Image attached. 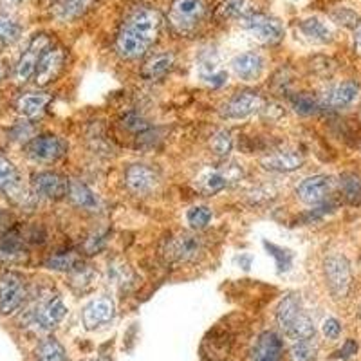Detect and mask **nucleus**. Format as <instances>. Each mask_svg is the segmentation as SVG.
<instances>
[{
	"label": "nucleus",
	"mask_w": 361,
	"mask_h": 361,
	"mask_svg": "<svg viewBox=\"0 0 361 361\" xmlns=\"http://www.w3.org/2000/svg\"><path fill=\"white\" fill-rule=\"evenodd\" d=\"M206 251L204 237L197 231H180L164 244V259L172 264L197 262Z\"/></svg>",
	"instance_id": "nucleus-1"
},
{
	"label": "nucleus",
	"mask_w": 361,
	"mask_h": 361,
	"mask_svg": "<svg viewBox=\"0 0 361 361\" xmlns=\"http://www.w3.org/2000/svg\"><path fill=\"white\" fill-rule=\"evenodd\" d=\"M324 275L331 295L336 300H343L349 296L353 288V269L349 259L341 253L329 255L324 260Z\"/></svg>",
	"instance_id": "nucleus-2"
},
{
	"label": "nucleus",
	"mask_w": 361,
	"mask_h": 361,
	"mask_svg": "<svg viewBox=\"0 0 361 361\" xmlns=\"http://www.w3.org/2000/svg\"><path fill=\"white\" fill-rule=\"evenodd\" d=\"M161 24H163V18H161L157 9L141 6V8L132 9L121 29L130 33L132 37L140 38L147 45H152L157 40Z\"/></svg>",
	"instance_id": "nucleus-3"
},
{
	"label": "nucleus",
	"mask_w": 361,
	"mask_h": 361,
	"mask_svg": "<svg viewBox=\"0 0 361 361\" xmlns=\"http://www.w3.org/2000/svg\"><path fill=\"white\" fill-rule=\"evenodd\" d=\"M244 31L250 35L253 40L262 45H276L283 40L286 29L279 18L266 15V13L253 11L246 18L240 20Z\"/></svg>",
	"instance_id": "nucleus-4"
},
{
	"label": "nucleus",
	"mask_w": 361,
	"mask_h": 361,
	"mask_svg": "<svg viewBox=\"0 0 361 361\" xmlns=\"http://www.w3.org/2000/svg\"><path fill=\"white\" fill-rule=\"evenodd\" d=\"M206 17V4L202 0H173L170 9V22L180 35H192Z\"/></svg>",
	"instance_id": "nucleus-5"
},
{
	"label": "nucleus",
	"mask_w": 361,
	"mask_h": 361,
	"mask_svg": "<svg viewBox=\"0 0 361 361\" xmlns=\"http://www.w3.org/2000/svg\"><path fill=\"white\" fill-rule=\"evenodd\" d=\"M27 296L25 279L18 271H4L0 273V314H13L20 309Z\"/></svg>",
	"instance_id": "nucleus-6"
},
{
	"label": "nucleus",
	"mask_w": 361,
	"mask_h": 361,
	"mask_svg": "<svg viewBox=\"0 0 361 361\" xmlns=\"http://www.w3.org/2000/svg\"><path fill=\"white\" fill-rule=\"evenodd\" d=\"M67 152V143L54 134H40L35 135L25 145V156L35 163L49 164L62 159Z\"/></svg>",
	"instance_id": "nucleus-7"
},
{
	"label": "nucleus",
	"mask_w": 361,
	"mask_h": 361,
	"mask_svg": "<svg viewBox=\"0 0 361 361\" xmlns=\"http://www.w3.org/2000/svg\"><path fill=\"white\" fill-rule=\"evenodd\" d=\"M51 47V40L47 35H35L29 42L27 49L22 53V56L18 58L17 66L13 69V80L17 83H25L33 78L35 73H37L38 62H40L42 54Z\"/></svg>",
	"instance_id": "nucleus-8"
},
{
	"label": "nucleus",
	"mask_w": 361,
	"mask_h": 361,
	"mask_svg": "<svg viewBox=\"0 0 361 361\" xmlns=\"http://www.w3.org/2000/svg\"><path fill=\"white\" fill-rule=\"evenodd\" d=\"M336 190V180L331 176H312L304 179L296 188V195L309 206L324 204Z\"/></svg>",
	"instance_id": "nucleus-9"
},
{
	"label": "nucleus",
	"mask_w": 361,
	"mask_h": 361,
	"mask_svg": "<svg viewBox=\"0 0 361 361\" xmlns=\"http://www.w3.org/2000/svg\"><path fill=\"white\" fill-rule=\"evenodd\" d=\"M31 190L40 199L60 201L69 192V180L56 172H37L31 176Z\"/></svg>",
	"instance_id": "nucleus-10"
},
{
	"label": "nucleus",
	"mask_w": 361,
	"mask_h": 361,
	"mask_svg": "<svg viewBox=\"0 0 361 361\" xmlns=\"http://www.w3.org/2000/svg\"><path fill=\"white\" fill-rule=\"evenodd\" d=\"M262 105V96L251 92V90H244V92H237L222 103L221 116L226 119H244L255 112H259Z\"/></svg>",
	"instance_id": "nucleus-11"
},
{
	"label": "nucleus",
	"mask_w": 361,
	"mask_h": 361,
	"mask_svg": "<svg viewBox=\"0 0 361 361\" xmlns=\"http://www.w3.org/2000/svg\"><path fill=\"white\" fill-rule=\"evenodd\" d=\"M66 312L67 307L63 304L62 296L51 295L45 300H42L40 304L35 307L33 314H31V320H33V324L40 331H51V329H54L63 320Z\"/></svg>",
	"instance_id": "nucleus-12"
},
{
	"label": "nucleus",
	"mask_w": 361,
	"mask_h": 361,
	"mask_svg": "<svg viewBox=\"0 0 361 361\" xmlns=\"http://www.w3.org/2000/svg\"><path fill=\"white\" fill-rule=\"evenodd\" d=\"M125 185L134 195H148L159 185V176L147 164H132L125 172Z\"/></svg>",
	"instance_id": "nucleus-13"
},
{
	"label": "nucleus",
	"mask_w": 361,
	"mask_h": 361,
	"mask_svg": "<svg viewBox=\"0 0 361 361\" xmlns=\"http://www.w3.org/2000/svg\"><path fill=\"white\" fill-rule=\"evenodd\" d=\"M240 177H243V170L238 169L237 164H230V166H226L222 170H206L199 176L197 188L206 195H214V193H219L230 183L238 180Z\"/></svg>",
	"instance_id": "nucleus-14"
},
{
	"label": "nucleus",
	"mask_w": 361,
	"mask_h": 361,
	"mask_svg": "<svg viewBox=\"0 0 361 361\" xmlns=\"http://www.w3.org/2000/svg\"><path fill=\"white\" fill-rule=\"evenodd\" d=\"M63 62H66V53L62 47H49L42 54L40 62H38L37 73H35V82L37 85L45 87L47 83L54 82L58 78V74L62 71Z\"/></svg>",
	"instance_id": "nucleus-15"
},
{
	"label": "nucleus",
	"mask_w": 361,
	"mask_h": 361,
	"mask_svg": "<svg viewBox=\"0 0 361 361\" xmlns=\"http://www.w3.org/2000/svg\"><path fill=\"white\" fill-rule=\"evenodd\" d=\"M116 314V305L114 300L109 298V296H99V298H94L92 302L85 305L82 314L83 325H85L89 331L92 329H98L102 325L109 324V322L114 318Z\"/></svg>",
	"instance_id": "nucleus-16"
},
{
	"label": "nucleus",
	"mask_w": 361,
	"mask_h": 361,
	"mask_svg": "<svg viewBox=\"0 0 361 361\" xmlns=\"http://www.w3.org/2000/svg\"><path fill=\"white\" fill-rule=\"evenodd\" d=\"M264 67H266L264 58L259 53H255V51L240 53L231 60V69H233L235 76L243 80V82L259 80L264 73Z\"/></svg>",
	"instance_id": "nucleus-17"
},
{
	"label": "nucleus",
	"mask_w": 361,
	"mask_h": 361,
	"mask_svg": "<svg viewBox=\"0 0 361 361\" xmlns=\"http://www.w3.org/2000/svg\"><path fill=\"white\" fill-rule=\"evenodd\" d=\"M360 94V85L354 80H345V82L338 83L333 89L327 90V94L322 99V107L329 109H343L349 107L350 103Z\"/></svg>",
	"instance_id": "nucleus-18"
},
{
	"label": "nucleus",
	"mask_w": 361,
	"mask_h": 361,
	"mask_svg": "<svg viewBox=\"0 0 361 361\" xmlns=\"http://www.w3.org/2000/svg\"><path fill=\"white\" fill-rule=\"evenodd\" d=\"M283 343L273 331H266L259 336L253 347V361H282Z\"/></svg>",
	"instance_id": "nucleus-19"
},
{
	"label": "nucleus",
	"mask_w": 361,
	"mask_h": 361,
	"mask_svg": "<svg viewBox=\"0 0 361 361\" xmlns=\"http://www.w3.org/2000/svg\"><path fill=\"white\" fill-rule=\"evenodd\" d=\"M197 69L202 82L208 83V85L212 87L224 85L226 80H228V74L222 69L221 63H219V58L215 56L214 53H208L204 54V56L199 58Z\"/></svg>",
	"instance_id": "nucleus-20"
},
{
	"label": "nucleus",
	"mask_w": 361,
	"mask_h": 361,
	"mask_svg": "<svg viewBox=\"0 0 361 361\" xmlns=\"http://www.w3.org/2000/svg\"><path fill=\"white\" fill-rule=\"evenodd\" d=\"M150 49V45H147L145 42H141L140 38L132 37L127 31H119L118 37H116V51L123 60H140L147 54V51Z\"/></svg>",
	"instance_id": "nucleus-21"
},
{
	"label": "nucleus",
	"mask_w": 361,
	"mask_h": 361,
	"mask_svg": "<svg viewBox=\"0 0 361 361\" xmlns=\"http://www.w3.org/2000/svg\"><path fill=\"white\" fill-rule=\"evenodd\" d=\"M304 164V156L298 152H276L262 159V166L269 172H295Z\"/></svg>",
	"instance_id": "nucleus-22"
},
{
	"label": "nucleus",
	"mask_w": 361,
	"mask_h": 361,
	"mask_svg": "<svg viewBox=\"0 0 361 361\" xmlns=\"http://www.w3.org/2000/svg\"><path fill=\"white\" fill-rule=\"evenodd\" d=\"M49 102V94H44V92H25V94L18 96L15 107H17V112L22 118L33 119L45 111Z\"/></svg>",
	"instance_id": "nucleus-23"
},
{
	"label": "nucleus",
	"mask_w": 361,
	"mask_h": 361,
	"mask_svg": "<svg viewBox=\"0 0 361 361\" xmlns=\"http://www.w3.org/2000/svg\"><path fill=\"white\" fill-rule=\"evenodd\" d=\"M302 312H304L302 311V302L296 295H288L280 302L279 307H276V322H279L283 333H288Z\"/></svg>",
	"instance_id": "nucleus-24"
},
{
	"label": "nucleus",
	"mask_w": 361,
	"mask_h": 361,
	"mask_svg": "<svg viewBox=\"0 0 361 361\" xmlns=\"http://www.w3.org/2000/svg\"><path fill=\"white\" fill-rule=\"evenodd\" d=\"M67 195H69L74 206L87 209V212H94L99 206V201L94 195V192L87 185L80 183V180H69V192H67Z\"/></svg>",
	"instance_id": "nucleus-25"
},
{
	"label": "nucleus",
	"mask_w": 361,
	"mask_h": 361,
	"mask_svg": "<svg viewBox=\"0 0 361 361\" xmlns=\"http://www.w3.org/2000/svg\"><path fill=\"white\" fill-rule=\"evenodd\" d=\"M107 280L119 291H127L134 283V273L123 260H112L107 266Z\"/></svg>",
	"instance_id": "nucleus-26"
},
{
	"label": "nucleus",
	"mask_w": 361,
	"mask_h": 361,
	"mask_svg": "<svg viewBox=\"0 0 361 361\" xmlns=\"http://www.w3.org/2000/svg\"><path fill=\"white\" fill-rule=\"evenodd\" d=\"M83 266V260L78 253L74 251H62V253L51 255L49 259L45 260V267L53 271H60V273H74L76 269Z\"/></svg>",
	"instance_id": "nucleus-27"
},
{
	"label": "nucleus",
	"mask_w": 361,
	"mask_h": 361,
	"mask_svg": "<svg viewBox=\"0 0 361 361\" xmlns=\"http://www.w3.org/2000/svg\"><path fill=\"white\" fill-rule=\"evenodd\" d=\"M94 4V0H62L56 6V18L60 22H71L76 18L83 17L90 8Z\"/></svg>",
	"instance_id": "nucleus-28"
},
{
	"label": "nucleus",
	"mask_w": 361,
	"mask_h": 361,
	"mask_svg": "<svg viewBox=\"0 0 361 361\" xmlns=\"http://www.w3.org/2000/svg\"><path fill=\"white\" fill-rule=\"evenodd\" d=\"M300 29L302 33L312 42H318V44H331L334 40V33L331 31L325 22H322L320 18H307V20L300 22Z\"/></svg>",
	"instance_id": "nucleus-29"
},
{
	"label": "nucleus",
	"mask_w": 361,
	"mask_h": 361,
	"mask_svg": "<svg viewBox=\"0 0 361 361\" xmlns=\"http://www.w3.org/2000/svg\"><path fill=\"white\" fill-rule=\"evenodd\" d=\"M173 66V56L170 53L156 54L145 63L143 67V76L147 80H159L163 78L164 74L169 73Z\"/></svg>",
	"instance_id": "nucleus-30"
},
{
	"label": "nucleus",
	"mask_w": 361,
	"mask_h": 361,
	"mask_svg": "<svg viewBox=\"0 0 361 361\" xmlns=\"http://www.w3.org/2000/svg\"><path fill=\"white\" fill-rule=\"evenodd\" d=\"M217 13L222 18L243 20L253 13V0H224Z\"/></svg>",
	"instance_id": "nucleus-31"
},
{
	"label": "nucleus",
	"mask_w": 361,
	"mask_h": 361,
	"mask_svg": "<svg viewBox=\"0 0 361 361\" xmlns=\"http://www.w3.org/2000/svg\"><path fill=\"white\" fill-rule=\"evenodd\" d=\"M341 193H343L345 201L350 204H361V176L357 173H343L338 180Z\"/></svg>",
	"instance_id": "nucleus-32"
},
{
	"label": "nucleus",
	"mask_w": 361,
	"mask_h": 361,
	"mask_svg": "<svg viewBox=\"0 0 361 361\" xmlns=\"http://www.w3.org/2000/svg\"><path fill=\"white\" fill-rule=\"evenodd\" d=\"M37 361H69L62 343L54 338H45L37 349Z\"/></svg>",
	"instance_id": "nucleus-33"
},
{
	"label": "nucleus",
	"mask_w": 361,
	"mask_h": 361,
	"mask_svg": "<svg viewBox=\"0 0 361 361\" xmlns=\"http://www.w3.org/2000/svg\"><path fill=\"white\" fill-rule=\"evenodd\" d=\"M18 183H20V176L17 172V166L13 164V161L0 154V193L6 195Z\"/></svg>",
	"instance_id": "nucleus-34"
},
{
	"label": "nucleus",
	"mask_w": 361,
	"mask_h": 361,
	"mask_svg": "<svg viewBox=\"0 0 361 361\" xmlns=\"http://www.w3.org/2000/svg\"><path fill=\"white\" fill-rule=\"evenodd\" d=\"M22 37V25L8 13L0 11V44H15Z\"/></svg>",
	"instance_id": "nucleus-35"
},
{
	"label": "nucleus",
	"mask_w": 361,
	"mask_h": 361,
	"mask_svg": "<svg viewBox=\"0 0 361 361\" xmlns=\"http://www.w3.org/2000/svg\"><path fill=\"white\" fill-rule=\"evenodd\" d=\"M291 105L298 114L311 116L322 109V102L309 92H298L291 98Z\"/></svg>",
	"instance_id": "nucleus-36"
},
{
	"label": "nucleus",
	"mask_w": 361,
	"mask_h": 361,
	"mask_svg": "<svg viewBox=\"0 0 361 361\" xmlns=\"http://www.w3.org/2000/svg\"><path fill=\"white\" fill-rule=\"evenodd\" d=\"M316 353H318V347L311 340H298L293 343L289 357L291 361H314Z\"/></svg>",
	"instance_id": "nucleus-37"
},
{
	"label": "nucleus",
	"mask_w": 361,
	"mask_h": 361,
	"mask_svg": "<svg viewBox=\"0 0 361 361\" xmlns=\"http://www.w3.org/2000/svg\"><path fill=\"white\" fill-rule=\"evenodd\" d=\"M186 219H188V224L192 226L193 230L201 231L212 222L214 214H212V209L208 206H193L192 209H188Z\"/></svg>",
	"instance_id": "nucleus-38"
},
{
	"label": "nucleus",
	"mask_w": 361,
	"mask_h": 361,
	"mask_svg": "<svg viewBox=\"0 0 361 361\" xmlns=\"http://www.w3.org/2000/svg\"><path fill=\"white\" fill-rule=\"evenodd\" d=\"M209 147L214 150L215 156L219 157H226L228 154L231 152V148H233V137H231L230 130H217L209 141Z\"/></svg>",
	"instance_id": "nucleus-39"
},
{
	"label": "nucleus",
	"mask_w": 361,
	"mask_h": 361,
	"mask_svg": "<svg viewBox=\"0 0 361 361\" xmlns=\"http://www.w3.org/2000/svg\"><path fill=\"white\" fill-rule=\"evenodd\" d=\"M264 246L267 247L269 255L276 260V267L279 271H288L293 264V253L289 250H283V247L275 246V244H267L264 243Z\"/></svg>",
	"instance_id": "nucleus-40"
},
{
	"label": "nucleus",
	"mask_w": 361,
	"mask_h": 361,
	"mask_svg": "<svg viewBox=\"0 0 361 361\" xmlns=\"http://www.w3.org/2000/svg\"><path fill=\"white\" fill-rule=\"evenodd\" d=\"M331 17L336 24L343 25V27H356L360 24V18H357L356 13L349 8H338L331 13Z\"/></svg>",
	"instance_id": "nucleus-41"
},
{
	"label": "nucleus",
	"mask_w": 361,
	"mask_h": 361,
	"mask_svg": "<svg viewBox=\"0 0 361 361\" xmlns=\"http://www.w3.org/2000/svg\"><path fill=\"white\" fill-rule=\"evenodd\" d=\"M322 331H324V334L327 340H338L341 334V324L336 320V318H327V320L324 322V327H322Z\"/></svg>",
	"instance_id": "nucleus-42"
},
{
	"label": "nucleus",
	"mask_w": 361,
	"mask_h": 361,
	"mask_svg": "<svg viewBox=\"0 0 361 361\" xmlns=\"http://www.w3.org/2000/svg\"><path fill=\"white\" fill-rule=\"evenodd\" d=\"M103 244H105V233H96L90 238H87V243L83 247H85L87 255H94L102 250Z\"/></svg>",
	"instance_id": "nucleus-43"
},
{
	"label": "nucleus",
	"mask_w": 361,
	"mask_h": 361,
	"mask_svg": "<svg viewBox=\"0 0 361 361\" xmlns=\"http://www.w3.org/2000/svg\"><path fill=\"white\" fill-rule=\"evenodd\" d=\"M13 228V217L9 212H6L4 208H0V235L9 233Z\"/></svg>",
	"instance_id": "nucleus-44"
},
{
	"label": "nucleus",
	"mask_w": 361,
	"mask_h": 361,
	"mask_svg": "<svg viewBox=\"0 0 361 361\" xmlns=\"http://www.w3.org/2000/svg\"><path fill=\"white\" fill-rule=\"evenodd\" d=\"M356 350H357V343H356V341H354V340H347L338 354H340L341 357H350V356H353V354H356Z\"/></svg>",
	"instance_id": "nucleus-45"
},
{
	"label": "nucleus",
	"mask_w": 361,
	"mask_h": 361,
	"mask_svg": "<svg viewBox=\"0 0 361 361\" xmlns=\"http://www.w3.org/2000/svg\"><path fill=\"white\" fill-rule=\"evenodd\" d=\"M354 49L357 54H361V22L356 25V33H354Z\"/></svg>",
	"instance_id": "nucleus-46"
},
{
	"label": "nucleus",
	"mask_w": 361,
	"mask_h": 361,
	"mask_svg": "<svg viewBox=\"0 0 361 361\" xmlns=\"http://www.w3.org/2000/svg\"><path fill=\"white\" fill-rule=\"evenodd\" d=\"M238 262L243 264L244 269H250V266H251V255H240V259H238Z\"/></svg>",
	"instance_id": "nucleus-47"
},
{
	"label": "nucleus",
	"mask_w": 361,
	"mask_h": 361,
	"mask_svg": "<svg viewBox=\"0 0 361 361\" xmlns=\"http://www.w3.org/2000/svg\"><path fill=\"white\" fill-rule=\"evenodd\" d=\"M20 2H24V0H0V4L4 6V8H15V6H18Z\"/></svg>",
	"instance_id": "nucleus-48"
},
{
	"label": "nucleus",
	"mask_w": 361,
	"mask_h": 361,
	"mask_svg": "<svg viewBox=\"0 0 361 361\" xmlns=\"http://www.w3.org/2000/svg\"><path fill=\"white\" fill-rule=\"evenodd\" d=\"M6 74H8V69H6V63L0 60V82L6 78Z\"/></svg>",
	"instance_id": "nucleus-49"
},
{
	"label": "nucleus",
	"mask_w": 361,
	"mask_h": 361,
	"mask_svg": "<svg viewBox=\"0 0 361 361\" xmlns=\"http://www.w3.org/2000/svg\"><path fill=\"white\" fill-rule=\"evenodd\" d=\"M94 361H111V360H109V357H105V356H99V357H96Z\"/></svg>",
	"instance_id": "nucleus-50"
},
{
	"label": "nucleus",
	"mask_w": 361,
	"mask_h": 361,
	"mask_svg": "<svg viewBox=\"0 0 361 361\" xmlns=\"http://www.w3.org/2000/svg\"><path fill=\"white\" fill-rule=\"evenodd\" d=\"M360 318H361V305H360Z\"/></svg>",
	"instance_id": "nucleus-51"
}]
</instances>
